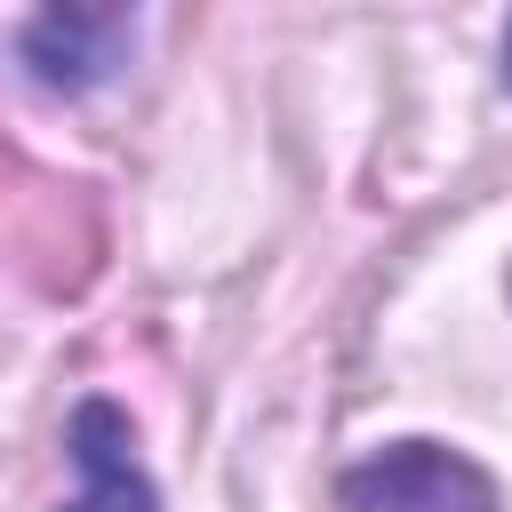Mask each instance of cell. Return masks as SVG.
I'll use <instances>...</instances> for the list:
<instances>
[{
    "instance_id": "6da1fadb",
    "label": "cell",
    "mask_w": 512,
    "mask_h": 512,
    "mask_svg": "<svg viewBox=\"0 0 512 512\" xmlns=\"http://www.w3.org/2000/svg\"><path fill=\"white\" fill-rule=\"evenodd\" d=\"M352 512H496V480L440 440H392L344 472Z\"/></svg>"
},
{
    "instance_id": "7a4b0ae2",
    "label": "cell",
    "mask_w": 512,
    "mask_h": 512,
    "mask_svg": "<svg viewBox=\"0 0 512 512\" xmlns=\"http://www.w3.org/2000/svg\"><path fill=\"white\" fill-rule=\"evenodd\" d=\"M64 440H72V464H80V496L64 512H160V496L136 464V432L112 400H80Z\"/></svg>"
},
{
    "instance_id": "3957f363",
    "label": "cell",
    "mask_w": 512,
    "mask_h": 512,
    "mask_svg": "<svg viewBox=\"0 0 512 512\" xmlns=\"http://www.w3.org/2000/svg\"><path fill=\"white\" fill-rule=\"evenodd\" d=\"M128 56V16H88V8H48L24 24V64L48 88H96Z\"/></svg>"
},
{
    "instance_id": "277c9868",
    "label": "cell",
    "mask_w": 512,
    "mask_h": 512,
    "mask_svg": "<svg viewBox=\"0 0 512 512\" xmlns=\"http://www.w3.org/2000/svg\"><path fill=\"white\" fill-rule=\"evenodd\" d=\"M504 88H512V32H504Z\"/></svg>"
}]
</instances>
